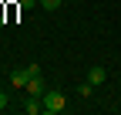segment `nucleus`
<instances>
[{
    "mask_svg": "<svg viewBox=\"0 0 121 115\" xmlns=\"http://www.w3.org/2000/svg\"><path fill=\"white\" fill-rule=\"evenodd\" d=\"M40 102H44V112H47V115H57V112H64V108H67V95H64V91H57V88H47Z\"/></svg>",
    "mask_w": 121,
    "mask_h": 115,
    "instance_id": "nucleus-1",
    "label": "nucleus"
},
{
    "mask_svg": "<svg viewBox=\"0 0 121 115\" xmlns=\"http://www.w3.org/2000/svg\"><path fill=\"white\" fill-rule=\"evenodd\" d=\"M27 85H30V71L27 68H13L10 71V88L20 91V88H27Z\"/></svg>",
    "mask_w": 121,
    "mask_h": 115,
    "instance_id": "nucleus-2",
    "label": "nucleus"
},
{
    "mask_svg": "<svg viewBox=\"0 0 121 115\" xmlns=\"http://www.w3.org/2000/svg\"><path fill=\"white\" fill-rule=\"evenodd\" d=\"M44 91H47V81H44V75L30 78V85H27V95H37V98H44Z\"/></svg>",
    "mask_w": 121,
    "mask_h": 115,
    "instance_id": "nucleus-3",
    "label": "nucleus"
},
{
    "mask_svg": "<svg viewBox=\"0 0 121 115\" xmlns=\"http://www.w3.org/2000/svg\"><path fill=\"white\" fill-rule=\"evenodd\" d=\"M24 112H27V115H40V112H44V102H40L37 95H27V98H24Z\"/></svg>",
    "mask_w": 121,
    "mask_h": 115,
    "instance_id": "nucleus-4",
    "label": "nucleus"
},
{
    "mask_svg": "<svg viewBox=\"0 0 121 115\" xmlns=\"http://www.w3.org/2000/svg\"><path fill=\"white\" fill-rule=\"evenodd\" d=\"M104 78H108V75H104V68H101V64H94V68L87 71V81L94 85V88H101V85H104Z\"/></svg>",
    "mask_w": 121,
    "mask_h": 115,
    "instance_id": "nucleus-5",
    "label": "nucleus"
},
{
    "mask_svg": "<svg viewBox=\"0 0 121 115\" xmlns=\"http://www.w3.org/2000/svg\"><path fill=\"white\" fill-rule=\"evenodd\" d=\"M91 91H94L91 81H81V85H78V98H91Z\"/></svg>",
    "mask_w": 121,
    "mask_h": 115,
    "instance_id": "nucleus-6",
    "label": "nucleus"
},
{
    "mask_svg": "<svg viewBox=\"0 0 121 115\" xmlns=\"http://www.w3.org/2000/svg\"><path fill=\"white\" fill-rule=\"evenodd\" d=\"M37 4H40V0H17V7H20V10H30V7H37Z\"/></svg>",
    "mask_w": 121,
    "mask_h": 115,
    "instance_id": "nucleus-7",
    "label": "nucleus"
},
{
    "mask_svg": "<svg viewBox=\"0 0 121 115\" xmlns=\"http://www.w3.org/2000/svg\"><path fill=\"white\" fill-rule=\"evenodd\" d=\"M40 7H44V10H57V7H60V0H40Z\"/></svg>",
    "mask_w": 121,
    "mask_h": 115,
    "instance_id": "nucleus-8",
    "label": "nucleus"
},
{
    "mask_svg": "<svg viewBox=\"0 0 121 115\" xmlns=\"http://www.w3.org/2000/svg\"><path fill=\"white\" fill-rule=\"evenodd\" d=\"M27 71H30V78H37V75H44V68H40V64H27Z\"/></svg>",
    "mask_w": 121,
    "mask_h": 115,
    "instance_id": "nucleus-9",
    "label": "nucleus"
},
{
    "mask_svg": "<svg viewBox=\"0 0 121 115\" xmlns=\"http://www.w3.org/2000/svg\"><path fill=\"white\" fill-rule=\"evenodd\" d=\"M7 105H10V98H7V91H0V112H4Z\"/></svg>",
    "mask_w": 121,
    "mask_h": 115,
    "instance_id": "nucleus-10",
    "label": "nucleus"
}]
</instances>
